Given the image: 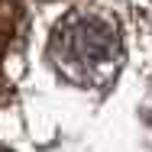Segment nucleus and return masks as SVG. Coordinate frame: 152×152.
I'll list each match as a JSON object with an SVG mask.
<instances>
[{
  "label": "nucleus",
  "mask_w": 152,
  "mask_h": 152,
  "mask_svg": "<svg viewBox=\"0 0 152 152\" xmlns=\"http://www.w3.org/2000/svg\"><path fill=\"white\" fill-rule=\"evenodd\" d=\"M49 55L61 71L78 84H104L120 68L123 45L117 29L91 13H71L61 23L52 42Z\"/></svg>",
  "instance_id": "f257e3e1"
},
{
  "label": "nucleus",
  "mask_w": 152,
  "mask_h": 152,
  "mask_svg": "<svg viewBox=\"0 0 152 152\" xmlns=\"http://www.w3.org/2000/svg\"><path fill=\"white\" fill-rule=\"evenodd\" d=\"M13 20H16V7H13V0H0V45H3L7 36L13 32Z\"/></svg>",
  "instance_id": "f03ea898"
}]
</instances>
